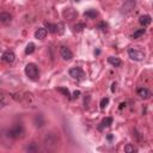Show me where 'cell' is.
<instances>
[{"instance_id":"6da1fadb","label":"cell","mask_w":153,"mask_h":153,"mask_svg":"<svg viewBox=\"0 0 153 153\" xmlns=\"http://www.w3.org/2000/svg\"><path fill=\"white\" fill-rule=\"evenodd\" d=\"M6 134H7L9 138H11L13 140H18V139H22L24 137L25 129H24V127H23L22 123H14L11 128L7 129Z\"/></svg>"},{"instance_id":"7a4b0ae2","label":"cell","mask_w":153,"mask_h":153,"mask_svg":"<svg viewBox=\"0 0 153 153\" xmlns=\"http://www.w3.org/2000/svg\"><path fill=\"white\" fill-rule=\"evenodd\" d=\"M25 74L29 79L36 82L38 78H40V71H38V67L35 64H28L25 66Z\"/></svg>"},{"instance_id":"3957f363","label":"cell","mask_w":153,"mask_h":153,"mask_svg":"<svg viewBox=\"0 0 153 153\" xmlns=\"http://www.w3.org/2000/svg\"><path fill=\"white\" fill-rule=\"evenodd\" d=\"M57 140H59V135L56 133H47L44 138V146L47 148H53L57 145Z\"/></svg>"},{"instance_id":"277c9868","label":"cell","mask_w":153,"mask_h":153,"mask_svg":"<svg viewBox=\"0 0 153 153\" xmlns=\"http://www.w3.org/2000/svg\"><path fill=\"white\" fill-rule=\"evenodd\" d=\"M128 55L134 61H142L145 59V54L141 50L135 49V48H129L128 49Z\"/></svg>"},{"instance_id":"5b68a950","label":"cell","mask_w":153,"mask_h":153,"mask_svg":"<svg viewBox=\"0 0 153 153\" xmlns=\"http://www.w3.org/2000/svg\"><path fill=\"white\" fill-rule=\"evenodd\" d=\"M60 55H61L62 59L66 60V61L72 60V57H73V53H72L71 49L67 48L66 46H62V47L60 48Z\"/></svg>"},{"instance_id":"8992f818","label":"cell","mask_w":153,"mask_h":153,"mask_svg":"<svg viewBox=\"0 0 153 153\" xmlns=\"http://www.w3.org/2000/svg\"><path fill=\"white\" fill-rule=\"evenodd\" d=\"M69 75L74 79H82L84 76V72L80 67H73L69 69Z\"/></svg>"},{"instance_id":"52a82bcc","label":"cell","mask_w":153,"mask_h":153,"mask_svg":"<svg viewBox=\"0 0 153 153\" xmlns=\"http://www.w3.org/2000/svg\"><path fill=\"white\" fill-rule=\"evenodd\" d=\"M14 59H16V55H14L13 51H11V50H6V51H4V54H3V60H4L5 62H7V64H12V62L14 61Z\"/></svg>"},{"instance_id":"ba28073f","label":"cell","mask_w":153,"mask_h":153,"mask_svg":"<svg viewBox=\"0 0 153 153\" xmlns=\"http://www.w3.org/2000/svg\"><path fill=\"white\" fill-rule=\"evenodd\" d=\"M138 94L140 96V97H141L142 99H149V98L152 97L151 91H149L148 89H146V87H141V89H139V90H138Z\"/></svg>"},{"instance_id":"9c48e42d","label":"cell","mask_w":153,"mask_h":153,"mask_svg":"<svg viewBox=\"0 0 153 153\" xmlns=\"http://www.w3.org/2000/svg\"><path fill=\"white\" fill-rule=\"evenodd\" d=\"M12 22V16L7 12H1L0 13V23L3 24H10Z\"/></svg>"},{"instance_id":"30bf717a","label":"cell","mask_w":153,"mask_h":153,"mask_svg":"<svg viewBox=\"0 0 153 153\" xmlns=\"http://www.w3.org/2000/svg\"><path fill=\"white\" fill-rule=\"evenodd\" d=\"M47 34H48V31H47L46 28H38L35 32V37L37 38V40H43V38H46Z\"/></svg>"},{"instance_id":"8fae6325","label":"cell","mask_w":153,"mask_h":153,"mask_svg":"<svg viewBox=\"0 0 153 153\" xmlns=\"http://www.w3.org/2000/svg\"><path fill=\"white\" fill-rule=\"evenodd\" d=\"M151 22H152V18H151V16H148V14H145V16H141L140 18H139V23L145 28V26H147V25H149L151 24Z\"/></svg>"},{"instance_id":"7c38bea8","label":"cell","mask_w":153,"mask_h":153,"mask_svg":"<svg viewBox=\"0 0 153 153\" xmlns=\"http://www.w3.org/2000/svg\"><path fill=\"white\" fill-rule=\"evenodd\" d=\"M61 26V24H51V23H46V29H48L47 31L51 32V34H56L59 32V28Z\"/></svg>"},{"instance_id":"4fadbf2b","label":"cell","mask_w":153,"mask_h":153,"mask_svg":"<svg viewBox=\"0 0 153 153\" xmlns=\"http://www.w3.org/2000/svg\"><path fill=\"white\" fill-rule=\"evenodd\" d=\"M34 123H35V126L36 127H38V128H41V127H43V124H44V117H43V115H36L35 116V119H34Z\"/></svg>"},{"instance_id":"5bb4252c","label":"cell","mask_w":153,"mask_h":153,"mask_svg":"<svg viewBox=\"0 0 153 153\" xmlns=\"http://www.w3.org/2000/svg\"><path fill=\"white\" fill-rule=\"evenodd\" d=\"M76 14H78V13H76L75 10H73V9H67V10L64 12V16L68 19V21H72V19H74V18L76 17Z\"/></svg>"},{"instance_id":"9a60e30c","label":"cell","mask_w":153,"mask_h":153,"mask_svg":"<svg viewBox=\"0 0 153 153\" xmlns=\"http://www.w3.org/2000/svg\"><path fill=\"white\" fill-rule=\"evenodd\" d=\"M108 62H109L110 65H112L114 67H119V66H121V64H122L119 57H115V56H109V57H108Z\"/></svg>"},{"instance_id":"2e32d148","label":"cell","mask_w":153,"mask_h":153,"mask_svg":"<svg viewBox=\"0 0 153 153\" xmlns=\"http://www.w3.org/2000/svg\"><path fill=\"white\" fill-rule=\"evenodd\" d=\"M134 6H135V0H128V1L123 5V12L124 11H127V12L132 11Z\"/></svg>"},{"instance_id":"e0dca14e","label":"cell","mask_w":153,"mask_h":153,"mask_svg":"<svg viewBox=\"0 0 153 153\" xmlns=\"http://www.w3.org/2000/svg\"><path fill=\"white\" fill-rule=\"evenodd\" d=\"M111 124H112V117H105V119L102 121V123H101V126H99V129L102 130L103 128L110 127Z\"/></svg>"},{"instance_id":"ac0fdd59","label":"cell","mask_w":153,"mask_h":153,"mask_svg":"<svg viewBox=\"0 0 153 153\" xmlns=\"http://www.w3.org/2000/svg\"><path fill=\"white\" fill-rule=\"evenodd\" d=\"M84 16H85V17H87V18L93 19V18H96V17L98 16V12L96 11V10H93V9H91V10L85 11V12H84Z\"/></svg>"},{"instance_id":"d6986e66","label":"cell","mask_w":153,"mask_h":153,"mask_svg":"<svg viewBox=\"0 0 153 153\" xmlns=\"http://www.w3.org/2000/svg\"><path fill=\"white\" fill-rule=\"evenodd\" d=\"M146 32V29H139V30H137L135 32H134L133 35H132V38H134V40H135V38H139V37H141Z\"/></svg>"},{"instance_id":"ffe728a7","label":"cell","mask_w":153,"mask_h":153,"mask_svg":"<svg viewBox=\"0 0 153 153\" xmlns=\"http://www.w3.org/2000/svg\"><path fill=\"white\" fill-rule=\"evenodd\" d=\"M25 151L26 152H37L38 151V146L36 145V142H32V144H30L29 146L25 147Z\"/></svg>"},{"instance_id":"44dd1931","label":"cell","mask_w":153,"mask_h":153,"mask_svg":"<svg viewBox=\"0 0 153 153\" xmlns=\"http://www.w3.org/2000/svg\"><path fill=\"white\" fill-rule=\"evenodd\" d=\"M34 51H35V44L31 42V43H29V44L26 46V48H25V54L30 55V54H32Z\"/></svg>"},{"instance_id":"7402d4cb","label":"cell","mask_w":153,"mask_h":153,"mask_svg":"<svg viewBox=\"0 0 153 153\" xmlns=\"http://www.w3.org/2000/svg\"><path fill=\"white\" fill-rule=\"evenodd\" d=\"M56 91L61 92L64 96H67V97H69V96H71V93H69V90H68V89H66V87H57V89H56Z\"/></svg>"},{"instance_id":"603a6c76","label":"cell","mask_w":153,"mask_h":153,"mask_svg":"<svg viewBox=\"0 0 153 153\" xmlns=\"http://www.w3.org/2000/svg\"><path fill=\"white\" fill-rule=\"evenodd\" d=\"M84 29H86V24L85 23H78L76 25H74V30L75 31H83Z\"/></svg>"},{"instance_id":"cb8c5ba5","label":"cell","mask_w":153,"mask_h":153,"mask_svg":"<svg viewBox=\"0 0 153 153\" xmlns=\"http://www.w3.org/2000/svg\"><path fill=\"white\" fill-rule=\"evenodd\" d=\"M124 151H126L127 153H130V152H137L138 149H137L135 147H134L133 145L128 144V145H126V146H124Z\"/></svg>"},{"instance_id":"d4e9b609","label":"cell","mask_w":153,"mask_h":153,"mask_svg":"<svg viewBox=\"0 0 153 153\" xmlns=\"http://www.w3.org/2000/svg\"><path fill=\"white\" fill-rule=\"evenodd\" d=\"M6 104H7V98L4 97V96H0V109H3Z\"/></svg>"},{"instance_id":"484cf974","label":"cell","mask_w":153,"mask_h":153,"mask_svg":"<svg viewBox=\"0 0 153 153\" xmlns=\"http://www.w3.org/2000/svg\"><path fill=\"white\" fill-rule=\"evenodd\" d=\"M108 103H109V98H108V97L102 98V101H101V108H102V109H104V108L108 105Z\"/></svg>"},{"instance_id":"4316f807","label":"cell","mask_w":153,"mask_h":153,"mask_svg":"<svg viewBox=\"0 0 153 153\" xmlns=\"http://www.w3.org/2000/svg\"><path fill=\"white\" fill-rule=\"evenodd\" d=\"M98 28H102V30H105V28H107V24L103 22V23H101V24L98 25Z\"/></svg>"},{"instance_id":"83f0119b","label":"cell","mask_w":153,"mask_h":153,"mask_svg":"<svg viewBox=\"0 0 153 153\" xmlns=\"http://www.w3.org/2000/svg\"><path fill=\"white\" fill-rule=\"evenodd\" d=\"M79 94H80V92H79V91H75V92L73 93V97L75 98V97H78V96H79Z\"/></svg>"},{"instance_id":"f1b7e54d","label":"cell","mask_w":153,"mask_h":153,"mask_svg":"<svg viewBox=\"0 0 153 153\" xmlns=\"http://www.w3.org/2000/svg\"><path fill=\"white\" fill-rule=\"evenodd\" d=\"M115 90H116V83H114V84H112V87H111V91H112V92H115Z\"/></svg>"},{"instance_id":"f546056e","label":"cell","mask_w":153,"mask_h":153,"mask_svg":"<svg viewBox=\"0 0 153 153\" xmlns=\"http://www.w3.org/2000/svg\"><path fill=\"white\" fill-rule=\"evenodd\" d=\"M123 107H126V103H121L120 104V109H123Z\"/></svg>"},{"instance_id":"4dcf8cb0","label":"cell","mask_w":153,"mask_h":153,"mask_svg":"<svg viewBox=\"0 0 153 153\" xmlns=\"http://www.w3.org/2000/svg\"><path fill=\"white\" fill-rule=\"evenodd\" d=\"M74 1H76V3H78V1H80V0H74Z\"/></svg>"}]
</instances>
